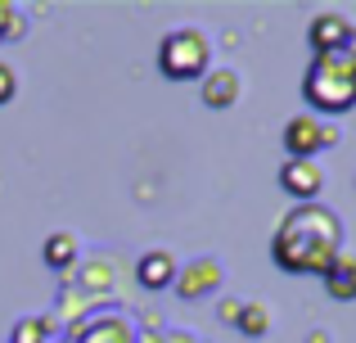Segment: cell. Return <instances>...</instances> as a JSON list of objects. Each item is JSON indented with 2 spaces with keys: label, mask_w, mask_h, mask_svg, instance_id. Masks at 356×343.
Wrapping results in <instances>:
<instances>
[{
  "label": "cell",
  "mask_w": 356,
  "mask_h": 343,
  "mask_svg": "<svg viewBox=\"0 0 356 343\" xmlns=\"http://www.w3.org/2000/svg\"><path fill=\"white\" fill-rule=\"evenodd\" d=\"M27 32V18L18 5H9V0H0V45L5 41H18V36Z\"/></svg>",
  "instance_id": "obj_15"
},
{
  "label": "cell",
  "mask_w": 356,
  "mask_h": 343,
  "mask_svg": "<svg viewBox=\"0 0 356 343\" xmlns=\"http://www.w3.org/2000/svg\"><path fill=\"white\" fill-rule=\"evenodd\" d=\"M14 90H18V77H14V68L0 59V104H9V99H14Z\"/></svg>",
  "instance_id": "obj_17"
},
{
  "label": "cell",
  "mask_w": 356,
  "mask_h": 343,
  "mask_svg": "<svg viewBox=\"0 0 356 343\" xmlns=\"http://www.w3.org/2000/svg\"><path fill=\"white\" fill-rule=\"evenodd\" d=\"M9 343H50V317H23Z\"/></svg>",
  "instance_id": "obj_14"
},
{
  "label": "cell",
  "mask_w": 356,
  "mask_h": 343,
  "mask_svg": "<svg viewBox=\"0 0 356 343\" xmlns=\"http://www.w3.org/2000/svg\"><path fill=\"white\" fill-rule=\"evenodd\" d=\"M172 285H176V294H181V298H208V294L221 285V262H217V257H194L190 266H181V271H176Z\"/></svg>",
  "instance_id": "obj_6"
},
{
  "label": "cell",
  "mask_w": 356,
  "mask_h": 343,
  "mask_svg": "<svg viewBox=\"0 0 356 343\" xmlns=\"http://www.w3.org/2000/svg\"><path fill=\"white\" fill-rule=\"evenodd\" d=\"M352 27H356V23H352V18H343V14H316L312 27H307V41H312L316 59H330V54L339 50L343 41H348Z\"/></svg>",
  "instance_id": "obj_7"
},
{
  "label": "cell",
  "mask_w": 356,
  "mask_h": 343,
  "mask_svg": "<svg viewBox=\"0 0 356 343\" xmlns=\"http://www.w3.org/2000/svg\"><path fill=\"white\" fill-rule=\"evenodd\" d=\"M321 280L334 303H356V253H339Z\"/></svg>",
  "instance_id": "obj_9"
},
{
  "label": "cell",
  "mask_w": 356,
  "mask_h": 343,
  "mask_svg": "<svg viewBox=\"0 0 356 343\" xmlns=\"http://www.w3.org/2000/svg\"><path fill=\"white\" fill-rule=\"evenodd\" d=\"M307 343H330V335H325V330H312V335H307Z\"/></svg>",
  "instance_id": "obj_19"
},
{
  "label": "cell",
  "mask_w": 356,
  "mask_h": 343,
  "mask_svg": "<svg viewBox=\"0 0 356 343\" xmlns=\"http://www.w3.org/2000/svg\"><path fill=\"white\" fill-rule=\"evenodd\" d=\"M158 72L167 81H203L212 72V41L199 27H172L158 41Z\"/></svg>",
  "instance_id": "obj_2"
},
{
  "label": "cell",
  "mask_w": 356,
  "mask_h": 343,
  "mask_svg": "<svg viewBox=\"0 0 356 343\" xmlns=\"http://www.w3.org/2000/svg\"><path fill=\"white\" fill-rule=\"evenodd\" d=\"M239 308H243L239 298H226V303H221V321H230V326H235V321H239Z\"/></svg>",
  "instance_id": "obj_18"
},
{
  "label": "cell",
  "mask_w": 356,
  "mask_h": 343,
  "mask_svg": "<svg viewBox=\"0 0 356 343\" xmlns=\"http://www.w3.org/2000/svg\"><path fill=\"white\" fill-rule=\"evenodd\" d=\"M280 185H284L289 199L316 203V194L325 190V168L316 159H289L284 168H280Z\"/></svg>",
  "instance_id": "obj_5"
},
{
  "label": "cell",
  "mask_w": 356,
  "mask_h": 343,
  "mask_svg": "<svg viewBox=\"0 0 356 343\" xmlns=\"http://www.w3.org/2000/svg\"><path fill=\"white\" fill-rule=\"evenodd\" d=\"M325 63H334V68H343V72H352V77H356V27H352L348 41H343L339 50H334L330 59H325Z\"/></svg>",
  "instance_id": "obj_16"
},
{
  "label": "cell",
  "mask_w": 356,
  "mask_h": 343,
  "mask_svg": "<svg viewBox=\"0 0 356 343\" xmlns=\"http://www.w3.org/2000/svg\"><path fill=\"white\" fill-rule=\"evenodd\" d=\"M176 257L167 253V248H149V253H140V262H136V276H140V285L145 289H167V285L176 280Z\"/></svg>",
  "instance_id": "obj_8"
},
{
  "label": "cell",
  "mask_w": 356,
  "mask_h": 343,
  "mask_svg": "<svg viewBox=\"0 0 356 343\" xmlns=\"http://www.w3.org/2000/svg\"><path fill=\"white\" fill-rule=\"evenodd\" d=\"M302 99L316 118H339L356 109V77L325 59H312V68L302 72Z\"/></svg>",
  "instance_id": "obj_3"
},
{
  "label": "cell",
  "mask_w": 356,
  "mask_h": 343,
  "mask_svg": "<svg viewBox=\"0 0 356 343\" xmlns=\"http://www.w3.org/2000/svg\"><path fill=\"white\" fill-rule=\"evenodd\" d=\"M339 141H343V131L334 122H325V118H316V113H293L284 122L289 159H316L321 150H334Z\"/></svg>",
  "instance_id": "obj_4"
},
{
  "label": "cell",
  "mask_w": 356,
  "mask_h": 343,
  "mask_svg": "<svg viewBox=\"0 0 356 343\" xmlns=\"http://www.w3.org/2000/svg\"><path fill=\"white\" fill-rule=\"evenodd\" d=\"M235 330H239V335H248V339H261L270 330V308H266V303H243Z\"/></svg>",
  "instance_id": "obj_13"
},
{
  "label": "cell",
  "mask_w": 356,
  "mask_h": 343,
  "mask_svg": "<svg viewBox=\"0 0 356 343\" xmlns=\"http://www.w3.org/2000/svg\"><path fill=\"white\" fill-rule=\"evenodd\" d=\"M343 253V217L325 203H293L270 235V257L289 276H325Z\"/></svg>",
  "instance_id": "obj_1"
},
{
  "label": "cell",
  "mask_w": 356,
  "mask_h": 343,
  "mask_svg": "<svg viewBox=\"0 0 356 343\" xmlns=\"http://www.w3.org/2000/svg\"><path fill=\"white\" fill-rule=\"evenodd\" d=\"M239 90H243V77L235 68H212L208 77H203V104L208 109H230L239 99Z\"/></svg>",
  "instance_id": "obj_10"
},
{
  "label": "cell",
  "mask_w": 356,
  "mask_h": 343,
  "mask_svg": "<svg viewBox=\"0 0 356 343\" xmlns=\"http://www.w3.org/2000/svg\"><path fill=\"white\" fill-rule=\"evenodd\" d=\"M41 257H45V266H54V271L72 276V266H77V257H81V244H77V235H72V230H54V235L45 239Z\"/></svg>",
  "instance_id": "obj_12"
},
{
  "label": "cell",
  "mask_w": 356,
  "mask_h": 343,
  "mask_svg": "<svg viewBox=\"0 0 356 343\" xmlns=\"http://www.w3.org/2000/svg\"><path fill=\"white\" fill-rule=\"evenodd\" d=\"M77 343H136V326L127 317H118V312H104L81 330Z\"/></svg>",
  "instance_id": "obj_11"
}]
</instances>
